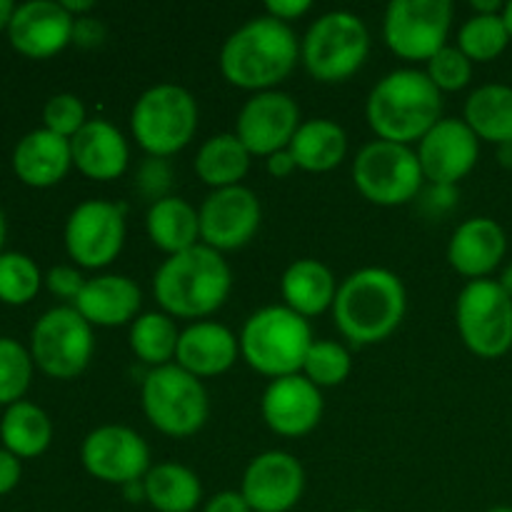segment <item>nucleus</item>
Wrapping results in <instances>:
<instances>
[{
	"label": "nucleus",
	"instance_id": "ddd939ff",
	"mask_svg": "<svg viewBox=\"0 0 512 512\" xmlns=\"http://www.w3.org/2000/svg\"><path fill=\"white\" fill-rule=\"evenodd\" d=\"M65 250L88 270L108 268L125 243L123 208L108 200H85L65 220Z\"/></svg>",
	"mask_w": 512,
	"mask_h": 512
},
{
	"label": "nucleus",
	"instance_id": "1a4fd4ad",
	"mask_svg": "<svg viewBox=\"0 0 512 512\" xmlns=\"http://www.w3.org/2000/svg\"><path fill=\"white\" fill-rule=\"evenodd\" d=\"M353 183L368 203L395 208L415 200L423 190V170L410 145L373 140L353 160Z\"/></svg>",
	"mask_w": 512,
	"mask_h": 512
},
{
	"label": "nucleus",
	"instance_id": "4be33fe9",
	"mask_svg": "<svg viewBox=\"0 0 512 512\" xmlns=\"http://www.w3.org/2000/svg\"><path fill=\"white\" fill-rule=\"evenodd\" d=\"M240 355V340L225 325L213 320H198L180 330L175 365L195 378H215L228 373Z\"/></svg>",
	"mask_w": 512,
	"mask_h": 512
},
{
	"label": "nucleus",
	"instance_id": "c85d7f7f",
	"mask_svg": "<svg viewBox=\"0 0 512 512\" xmlns=\"http://www.w3.org/2000/svg\"><path fill=\"white\" fill-rule=\"evenodd\" d=\"M463 120L478 135V140L495 148L512 143V88L503 83L480 85L468 95Z\"/></svg>",
	"mask_w": 512,
	"mask_h": 512
},
{
	"label": "nucleus",
	"instance_id": "37998d69",
	"mask_svg": "<svg viewBox=\"0 0 512 512\" xmlns=\"http://www.w3.org/2000/svg\"><path fill=\"white\" fill-rule=\"evenodd\" d=\"M105 40V25L100 20L90 18H75V28H73V43L80 45V48H95Z\"/></svg>",
	"mask_w": 512,
	"mask_h": 512
},
{
	"label": "nucleus",
	"instance_id": "423d86ee",
	"mask_svg": "<svg viewBox=\"0 0 512 512\" xmlns=\"http://www.w3.org/2000/svg\"><path fill=\"white\" fill-rule=\"evenodd\" d=\"M370 55V30L350 10L320 15L300 40V60L318 83H343L353 78Z\"/></svg>",
	"mask_w": 512,
	"mask_h": 512
},
{
	"label": "nucleus",
	"instance_id": "393cba45",
	"mask_svg": "<svg viewBox=\"0 0 512 512\" xmlns=\"http://www.w3.org/2000/svg\"><path fill=\"white\" fill-rule=\"evenodd\" d=\"M73 168L70 140L38 128L18 140L13 150V170L28 188H53Z\"/></svg>",
	"mask_w": 512,
	"mask_h": 512
},
{
	"label": "nucleus",
	"instance_id": "f257e3e1",
	"mask_svg": "<svg viewBox=\"0 0 512 512\" xmlns=\"http://www.w3.org/2000/svg\"><path fill=\"white\" fill-rule=\"evenodd\" d=\"M300 58V43L288 23L258 15L225 38L220 48V73L240 90H278L293 73Z\"/></svg>",
	"mask_w": 512,
	"mask_h": 512
},
{
	"label": "nucleus",
	"instance_id": "72a5a7b5",
	"mask_svg": "<svg viewBox=\"0 0 512 512\" xmlns=\"http://www.w3.org/2000/svg\"><path fill=\"white\" fill-rule=\"evenodd\" d=\"M512 43L503 13L498 15H470L458 30V48L473 63H490L500 58Z\"/></svg>",
	"mask_w": 512,
	"mask_h": 512
},
{
	"label": "nucleus",
	"instance_id": "6e6d98bb",
	"mask_svg": "<svg viewBox=\"0 0 512 512\" xmlns=\"http://www.w3.org/2000/svg\"><path fill=\"white\" fill-rule=\"evenodd\" d=\"M503 20H505V25H508V33H510V40H512V0H510V3H505Z\"/></svg>",
	"mask_w": 512,
	"mask_h": 512
},
{
	"label": "nucleus",
	"instance_id": "20e7f679",
	"mask_svg": "<svg viewBox=\"0 0 512 512\" xmlns=\"http://www.w3.org/2000/svg\"><path fill=\"white\" fill-rule=\"evenodd\" d=\"M233 290V273L223 253L195 245L170 255L153 278V295L170 318L200 320L220 310Z\"/></svg>",
	"mask_w": 512,
	"mask_h": 512
},
{
	"label": "nucleus",
	"instance_id": "58836bf2",
	"mask_svg": "<svg viewBox=\"0 0 512 512\" xmlns=\"http://www.w3.org/2000/svg\"><path fill=\"white\" fill-rule=\"evenodd\" d=\"M88 123V113L78 95L58 93L45 103L43 108V128L60 138H73L80 133V128Z\"/></svg>",
	"mask_w": 512,
	"mask_h": 512
},
{
	"label": "nucleus",
	"instance_id": "9d476101",
	"mask_svg": "<svg viewBox=\"0 0 512 512\" xmlns=\"http://www.w3.org/2000/svg\"><path fill=\"white\" fill-rule=\"evenodd\" d=\"M455 325L470 353L503 358L512 348V300L498 280H470L455 303Z\"/></svg>",
	"mask_w": 512,
	"mask_h": 512
},
{
	"label": "nucleus",
	"instance_id": "e433bc0d",
	"mask_svg": "<svg viewBox=\"0 0 512 512\" xmlns=\"http://www.w3.org/2000/svg\"><path fill=\"white\" fill-rule=\"evenodd\" d=\"M33 355L13 338H0V405L20 403L33 380Z\"/></svg>",
	"mask_w": 512,
	"mask_h": 512
},
{
	"label": "nucleus",
	"instance_id": "8fccbe9b",
	"mask_svg": "<svg viewBox=\"0 0 512 512\" xmlns=\"http://www.w3.org/2000/svg\"><path fill=\"white\" fill-rule=\"evenodd\" d=\"M470 8L475 10V15H498L503 13L505 5L500 3V0H473Z\"/></svg>",
	"mask_w": 512,
	"mask_h": 512
},
{
	"label": "nucleus",
	"instance_id": "2eb2a0df",
	"mask_svg": "<svg viewBox=\"0 0 512 512\" xmlns=\"http://www.w3.org/2000/svg\"><path fill=\"white\" fill-rule=\"evenodd\" d=\"M200 243L218 253L245 248L263 220L258 195L245 185L213 190L198 210Z\"/></svg>",
	"mask_w": 512,
	"mask_h": 512
},
{
	"label": "nucleus",
	"instance_id": "9b49d317",
	"mask_svg": "<svg viewBox=\"0 0 512 512\" xmlns=\"http://www.w3.org/2000/svg\"><path fill=\"white\" fill-rule=\"evenodd\" d=\"M93 350V325L73 305H60L43 313L30 333L35 368L55 380L78 378L90 365Z\"/></svg>",
	"mask_w": 512,
	"mask_h": 512
},
{
	"label": "nucleus",
	"instance_id": "bf43d9fd",
	"mask_svg": "<svg viewBox=\"0 0 512 512\" xmlns=\"http://www.w3.org/2000/svg\"><path fill=\"white\" fill-rule=\"evenodd\" d=\"M350 512H370V510H350Z\"/></svg>",
	"mask_w": 512,
	"mask_h": 512
},
{
	"label": "nucleus",
	"instance_id": "cd10ccee",
	"mask_svg": "<svg viewBox=\"0 0 512 512\" xmlns=\"http://www.w3.org/2000/svg\"><path fill=\"white\" fill-rule=\"evenodd\" d=\"M145 228L155 248L163 250L168 258L200 245L198 210L178 195H168L150 205Z\"/></svg>",
	"mask_w": 512,
	"mask_h": 512
},
{
	"label": "nucleus",
	"instance_id": "aec40b11",
	"mask_svg": "<svg viewBox=\"0 0 512 512\" xmlns=\"http://www.w3.org/2000/svg\"><path fill=\"white\" fill-rule=\"evenodd\" d=\"M265 425L283 438H303L323 418V393L303 373L270 380L260 400Z\"/></svg>",
	"mask_w": 512,
	"mask_h": 512
},
{
	"label": "nucleus",
	"instance_id": "2f4dec72",
	"mask_svg": "<svg viewBox=\"0 0 512 512\" xmlns=\"http://www.w3.org/2000/svg\"><path fill=\"white\" fill-rule=\"evenodd\" d=\"M250 158L243 143L235 133H218L200 145L195 155V173L213 190L233 188L248 175Z\"/></svg>",
	"mask_w": 512,
	"mask_h": 512
},
{
	"label": "nucleus",
	"instance_id": "f704fd0d",
	"mask_svg": "<svg viewBox=\"0 0 512 512\" xmlns=\"http://www.w3.org/2000/svg\"><path fill=\"white\" fill-rule=\"evenodd\" d=\"M43 273L35 260L25 253L0 255V303L25 305L38 295Z\"/></svg>",
	"mask_w": 512,
	"mask_h": 512
},
{
	"label": "nucleus",
	"instance_id": "6e6552de",
	"mask_svg": "<svg viewBox=\"0 0 512 512\" xmlns=\"http://www.w3.org/2000/svg\"><path fill=\"white\" fill-rule=\"evenodd\" d=\"M140 400L150 425L170 438H190L208 423L210 400L203 380L175 363L145 375Z\"/></svg>",
	"mask_w": 512,
	"mask_h": 512
},
{
	"label": "nucleus",
	"instance_id": "c9c22d12",
	"mask_svg": "<svg viewBox=\"0 0 512 512\" xmlns=\"http://www.w3.org/2000/svg\"><path fill=\"white\" fill-rule=\"evenodd\" d=\"M353 370V358L335 340H313L303 363V375L315 388H335L345 383Z\"/></svg>",
	"mask_w": 512,
	"mask_h": 512
},
{
	"label": "nucleus",
	"instance_id": "bb28decb",
	"mask_svg": "<svg viewBox=\"0 0 512 512\" xmlns=\"http://www.w3.org/2000/svg\"><path fill=\"white\" fill-rule=\"evenodd\" d=\"M298 170L305 173H328L338 168L348 155V135L335 120H305L288 145Z\"/></svg>",
	"mask_w": 512,
	"mask_h": 512
},
{
	"label": "nucleus",
	"instance_id": "7ed1b4c3",
	"mask_svg": "<svg viewBox=\"0 0 512 512\" xmlns=\"http://www.w3.org/2000/svg\"><path fill=\"white\" fill-rule=\"evenodd\" d=\"M365 118L378 140L410 145L443 120V93L425 70H393L375 83L365 103Z\"/></svg>",
	"mask_w": 512,
	"mask_h": 512
},
{
	"label": "nucleus",
	"instance_id": "7c9ffc66",
	"mask_svg": "<svg viewBox=\"0 0 512 512\" xmlns=\"http://www.w3.org/2000/svg\"><path fill=\"white\" fill-rule=\"evenodd\" d=\"M145 503L158 512H193L203 500V485L180 463H158L143 478Z\"/></svg>",
	"mask_w": 512,
	"mask_h": 512
},
{
	"label": "nucleus",
	"instance_id": "49530a36",
	"mask_svg": "<svg viewBox=\"0 0 512 512\" xmlns=\"http://www.w3.org/2000/svg\"><path fill=\"white\" fill-rule=\"evenodd\" d=\"M425 200H428L430 208L443 213V210L453 208L455 200H458V185H430Z\"/></svg>",
	"mask_w": 512,
	"mask_h": 512
},
{
	"label": "nucleus",
	"instance_id": "c756f323",
	"mask_svg": "<svg viewBox=\"0 0 512 512\" xmlns=\"http://www.w3.org/2000/svg\"><path fill=\"white\" fill-rule=\"evenodd\" d=\"M50 440H53V423L43 408L28 400L5 408L0 418V443L15 458H38L50 448Z\"/></svg>",
	"mask_w": 512,
	"mask_h": 512
},
{
	"label": "nucleus",
	"instance_id": "412c9836",
	"mask_svg": "<svg viewBox=\"0 0 512 512\" xmlns=\"http://www.w3.org/2000/svg\"><path fill=\"white\" fill-rule=\"evenodd\" d=\"M508 253V235L493 218H470L458 225L448 243V263L468 280H485Z\"/></svg>",
	"mask_w": 512,
	"mask_h": 512
},
{
	"label": "nucleus",
	"instance_id": "dca6fc26",
	"mask_svg": "<svg viewBox=\"0 0 512 512\" xmlns=\"http://www.w3.org/2000/svg\"><path fill=\"white\" fill-rule=\"evenodd\" d=\"M300 125L303 120L293 95L283 90H265L245 100L235 120V135L250 155L268 158L288 148Z\"/></svg>",
	"mask_w": 512,
	"mask_h": 512
},
{
	"label": "nucleus",
	"instance_id": "3c124183",
	"mask_svg": "<svg viewBox=\"0 0 512 512\" xmlns=\"http://www.w3.org/2000/svg\"><path fill=\"white\" fill-rule=\"evenodd\" d=\"M123 495L128 503H145V483L143 480H133V483L123 485Z\"/></svg>",
	"mask_w": 512,
	"mask_h": 512
},
{
	"label": "nucleus",
	"instance_id": "a211bd4d",
	"mask_svg": "<svg viewBox=\"0 0 512 512\" xmlns=\"http://www.w3.org/2000/svg\"><path fill=\"white\" fill-rule=\"evenodd\" d=\"M305 490V470L295 455L268 450L250 460L240 493L253 512H290Z\"/></svg>",
	"mask_w": 512,
	"mask_h": 512
},
{
	"label": "nucleus",
	"instance_id": "f03ea898",
	"mask_svg": "<svg viewBox=\"0 0 512 512\" xmlns=\"http://www.w3.org/2000/svg\"><path fill=\"white\" fill-rule=\"evenodd\" d=\"M408 308L405 285L393 270L360 268L338 285L335 328L353 345H375L400 328Z\"/></svg>",
	"mask_w": 512,
	"mask_h": 512
},
{
	"label": "nucleus",
	"instance_id": "0eeeda50",
	"mask_svg": "<svg viewBox=\"0 0 512 512\" xmlns=\"http://www.w3.org/2000/svg\"><path fill=\"white\" fill-rule=\"evenodd\" d=\"M130 130L153 158H170L188 148L198 130V103L183 85L158 83L145 90L130 113Z\"/></svg>",
	"mask_w": 512,
	"mask_h": 512
},
{
	"label": "nucleus",
	"instance_id": "ea45409f",
	"mask_svg": "<svg viewBox=\"0 0 512 512\" xmlns=\"http://www.w3.org/2000/svg\"><path fill=\"white\" fill-rule=\"evenodd\" d=\"M170 185H173V170H170L168 158H153V155H148V158L138 165V173H135V190H138L145 200H150V205L168 198Z\"/></svg>",
	"mask_w": 512,
	"mask_h": 512
},
{
	"label": "nucleus",
	"instance_id": "4c0bfd02",
	"mask_svg": "<svg viewBox=\"0 0 512 512\" xmlns=\"http://www.w3.org/2000/svg\"><path fill=\"white\" fill-rule=\"evenodd\" d=\"M425 73L440 93H458V90L468 88V83L473 80V60L458 45H445L440 53L428 60Z\"/></svg>",
	"mask_w": 512,
	"mask_h": 512
},
{
	"label": "nucleus",
	"instance_id": "473e14b6",
	"mask_svg": "<svg viewBox=\"0 0 512 512\" xmlns=\"http://www.w3.org/2000/svg\"><path fill=\"white\" fill-rule=\"evenodd\" d=\"M128 340L135 358L143 360L153 370L173 363L180 333L168 313H143L130 323Z\"/></svg>",
	"mask_w": 512,
	"mask_h": 512
},
{
	"label": "nucleus",
	"instance_id": "c03bdc74",
	"mask_svg": "<svg viewBox=\"0 0 512 512\" xmlns=\"http://www.w3.org/2000/svg\"><path fill=\"white\" fill-rule=\"evenodd\" d=\"M20 475H23L20 458H15L13 453H8L5 448H0V495L13 493L20 483Z\"/></svg>",
	"mask_w": 512,
	"mask_h": 512
},
{
	"label": "nucleus",
	"instance_id": "b1692460",
	"mask_svg": "<svg viewBox=\"0 0 512 512\" xmlns=\"http://www.w3.org/2000/svg\"><path fill=\"white\" fill-rule=\"evenodd\" d=\"M143 293L128 275H98L85 283L73 308L98 328H120L138 318Z\"/></svg>",
	"mask_w": 512,
	"mask_h": 512
},
{
	"label": "nucleus",
	"instance_id": "6ab92c4d",
	"mask_svg": "<svg viewBox=\"0 0 512 512\" xmlns=\"http://www.w3.org/2000/svg\"><path fill=\"white\" fill-rule=\"evenodd\" d=\"M75 18L55 0H28L15 5L8 25V40L20 55L45 60L73 43Z\"/></svg>",
	"mask_w": 512,
	"mask_h": 512
},
{
	"label": "nucleus",
	"instance_id": "4d7b16f0",
	"mask_svg": "<svg viewBox=\"0 0 512 512\" xmlns=\"http://www.w3.org/2000/svg\"><path fill=\"white\" fill-rule=\"evenodd\" d=\"M3 243H5V215L0 210V255H3Z\"/></svg>",
	"mask_w": 512,
	"mask_h": 512
},
{
	"label": "nucleus",
	"instance_id": "a878e982",
	"mask_svg": "<svg viewBox=\"0 0 512 512\" xmlns=\"http://www.w3.org/2000/svg\"><path fill=\"white\" fill-rule=\"evenodd\" d=\"M280 295L285 300V308L308 320L325 310H333L338 283H335L333 270L325 263L315 258H300L285 268L280 278Z\"/></svg>",
	"mask_w": 512,
	"mask_h": 512
},
{
	"label": "nucleus",
	"instance_id": "39448f33",
	"mask_svg": "<svg viewBox=\"0 0 512 512\" xmlns=\"http://www.w3.org/2000/svg\"><path fill=\"white\" fill-rule=\"evenodd\" d=\"M240 355L255 373L270 380L303 373L313 330L303 315L285 305H268L245 320L240 330Z\"/></svg>",
	"mask_w": 512,
	"mask_h": 512
},
{
	"label": "nucleus",
	"instance_id": "f8f14e48",
	"mask_svg": "<svg viewBox=\"0 0 512 512\" xmlns=\"http://www.w3.org/2000/svg\"><path fill=\"white\" fill-rule=\"evenodd\" d=\"M453 25L450 0H393L385 8L383 38L398 58L428 63L448 45Z\"/></svg>",
	"mask_w": 512,
	"mask_h": 512
},
{
	"label": "nucleus",
	"instance_id": "f3484780",
	"mask_svg": "<svg viewBox=\"0 0 512 512\" xmlns=\"http://www.w3.org/2000/svg\"><path fill=\"white\" fill-rule=\"evenodd\" d=\"M480 158V140L463 118H443L418 143L423 178L430 185H458Z\"/></svg>",
	"mask_w": 512,
	"mask_h": 512
},
{
	"label": "nucleus",
	"instance_id": "5701e85b",
	"mask_svg": "<svg viewBox=\"0 0 512 512\" xmlns=\"http://www.w3.org/2000/svg\"><path fill=\"white\" fill-rule=\"evenodd\" d=\"M73 165L90 180H118L128 170L130 148L125 135L113 123L93 118L70 138Z\"/></svg>",
	"mask_w": 512,
	"mask_h": 512
},
{
	"label": "nucleus",
	"instance_id": "09e8293b",
	"mask_svg": "<svg viewBox=\"0 0 512 512\" xmlns=\"http://www.w3.org/2000/svg\"><path fill=\"white\" fill-rule=\"evenodd\" d=\"M60 5H63L73 18H85V13L95 10L93 0H60Z\"/></svg>",
	"mask_w": 512,
	"mask_h": 512
},
{
	"label": "nucleus",
	"instance_id": "4468645a",
	"mask_svg": "<svg viewBox=\"0 0 512 512\" xmlns=\"http://www.w3.org/2000/svg\"><path fill=\"white\" fill-rule=\"evenodd\" d=\"M85 473L108 485H128L148 475L150 448L135 430L125 425H100L85 435L80 445Z\"/></svg>",
	"mask_w": 512,
	"mask_h": 512
},
{
	"label": "nucleus",
	"instance_id": "a19ab883",
	"mask_svg": "<svg viewBox=\"0 0 512 512\" xmlns=\"http://www.w3.org/2000/svg\"><path fill=\"white\" fill-rule=\"evenodd\" d=\"M43 283L48 285V290L55 295V298H63V300H70V303H75L78 295L83 293L88 280L80 275L78 268H70V265H55V268L48 270Z\"/></svg>",
	"mask_w": 512,
	"mask_h": 512
},
{
	"label": "nucleus",
	"instance_id": "5fc2aeb1",
	"mask_svg": "<svg viewBox=\"0 0 512 512\" xmlns=\"http://www.w3.org/2000/svg\"><path fill=\"white\" fill-rule=\"evenodd\" d=\"M498 285L505 290V293H508V298L512 300V263L508 265V268L503 270V273H500Z\"/></svg>",
	"mask_w": 512,
	"mask_h": 512
},
{
	"label": "nucleus",
	"instance_id": "79ce46f5",
	"mask_svg": "<svg viewBox=\"0 0 512 512\" xmlns=\"http://www.w3.org/2000/svg\"><path fill=\"white\" fill-rule=\"evenodd\" d=\"M310 8H313L310 0H268V3H265V15L290 25L293 20L303 18L305 13H310Z\"/></svg>",
	"mask_w": 512,
	"mask_h": 512
},
{
	"label": "nucleus",
	"instance_id": "de8ad7c7",
	"mask_svg": "<svg viewBox=\"0 0 512 512\" xmlns=\"http://www.w3.org/2000/svg\"><path fill=\"white\" fill-rule=\"evenodd\" d=\"M265 168H268V173L273 175V178H288V175H293L295 170H298V165H295L293 155H290V150H278V153L268 155L265 158Z\"/></svg>",
	"mask_w": 512,
	"mask_h": 512
},
{
	"label": "nucleus",
	"instance_id": "603ef678",
	"mask_svg": "<svg viewBox=\"0 0 512 512\" xmlns=\"http://www.w3.org/2000/svg\"><path fill=\"white\" fill-rule=\"evenodd\" d=\"M495 158H498V163L503 165V168L512 170V143H503L495 148Z\"/></svg>",
	"mask_w": 512,
	"mask_h": 512
},
{
	"label": "nucleus",
	"instance_id": "a18cd8bd",
	"mask_svg": "<svg viewBox=\"0 0 512 512\" xmlns=\"http://www.w3.org/2000/svg\"><path fill=\"white\" fill-rule=\"evenodd\" d=\"M203 512H253L240 490H223L205 503Z\"/></svg>",
	"mask_w": 512,
	"mask_h": 512
},
{
	"label": "nucleus",
	"instance_id": "864d4df0",
	"mask_svg": "<svg viewBox=\"0 0 512 512\" xmlns=\"http://www.w3.org/2000/svg\"><path fill=\"white\" fill-rule=\"evenodd\" d=\"M13 13H15V3H10V0H0V30H8Z\"/></svg>",
	"mask_w": 512,
	"mask_h": 512
},
{
	"label": "nucleus",
	"instance_id": "13d9d810",
	"mask_svg": "<svg viewBox=\"0 0 512 512\" xmlns=\"http://www.w3.org/2000/svg\"><path fill=\"white\" fill-rule=\"evenodd\" d=\"M488 512H512V505H498V508H490Z\"/></svg>",
	"mask_w": 512,
	"mask_h": 512
}]
</instances>
